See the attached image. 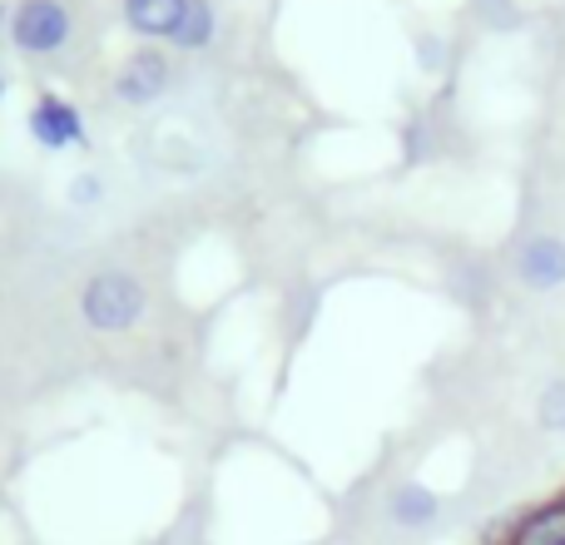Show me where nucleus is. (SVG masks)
<instances>
[{
    "label": "nucleus",
    "mask_w": 565,
    "mask_h": 545,
    "mask_svg": "<svg viewBox=\"0 0 565 545\" xmlns=\"http://www.w3.org/2000/svg\"><path fill=\"white\" fill-rule=\"evenodd\" d=\"M79 312H85V322L95 332H129L139 322V312H145V288H139V278H129V272L105 268L85 282Z\"/></svg>",
    "instance_id": "obj_1"
},
{
    "label": "nucleus",
    "mask_w": 565,
    "mask_h": 545,
    "mask_svg": "<svg viewBox=\"0 0 565 545\" xmlns=\"http://www.w3.org/2000/svg\"><path fill=\"white\" fill-rule=\"evenodd\" d=\"M70 40V10L60 0H20L10 10V45L20 55H55Z\"/></svg>",
    "instance_id": "obj_2"
},
{
    "label": "nucleus",
    "mask_w": 565,
    "mask_h": 545,
    "mask_svg": "<svg viewBox=\"0 0 565 545\" xmlns=\"http://www.w3.org/2000/svg\"><path fill=\"white\" fill-rule=\"evenodd\" d=\"M30 135H35L40 149L60 154V149H85L89 135H85V115H79L70 99L60 95H40L30 105Z\"/></svg>",
    "instance_id": "obj_3"
},
{
    "label": "nucleus",
    "mask_w": 565,
    "mask_h": 545,
    "mask_svg": "<svg viewBox=\"0 0 565 545\" xmlns=\"http://www.w3.org/2000/svg\"><path fill=\"white\" fill-rule=\"evenodd\" d=\"M164 89H169V55L164 50H135V55L119 65V75H115V99L119 105L145 109V105H154Z\"/></svg>",
    "instance_id": "obj_4"
},
{
    "label": "nucleus",
    "mask_w": 565,
    "mask_h": 545,
    "mask_svg": "<svg viewBox=\"0 0 565 545\" xmlns=\"http://www.w3.org/2000/svg\"><path fill=\"white\" fill-rule=\"evenodd\" d=\"M516 272L531 292H556L565 288V244L561 238H531L516 258Z\"/></svg>",
    "instance_id": "obj_5"
},
{
    "label": "nucleus",
    "mask_w": 565,
    "mask_h": 545,
    "mask_svg": "<svg viewBox=\"0 0 565 545\" xmlns=\"http://www.w3.org/2000/svg\"><path fill=\"white\" fill-rule=\"evenodd\" d=\"M189 0H125V25L139 40H174Z\"/></svg>",
    "instance_id": "obj_6"
},
{
    "label": "nucleus",
    "mask_w": 565,
    "mask_h": 545,
    "mask_svg": "<svg viewBox=\"0 0 565 545\" xmlns=\"http://www.w3.org/2000/svg\"><path fill=\"white\" fill-rule=\"evenodd\" d=\"M507 545H565V496L561 501H546L541 511L521 516L511 526Z\"/></svg>",
    "instance_id": "obj_7"
},
{
    "label": "nucleus",
    "mask_w": 565,
    "mask_h": 545,
    "mask_svg": "<svg viewBox=\"0 0 565 545\" xmlns=\"http://www.w3.org/2000/svg\"><path fill=\"white\" fill-rule=\"evenodd\" d=\"M387 511H392V521H397V526L417 531V526H431V521L441 516V496L431 487H417V481H407V487L392 491Z\"/></svg>",
    "instance_id": "obj_8"
},
{
    "label": "nucleus",
    "mask_w": 565,
    "mask_h": 545,
    "mask_svg": "<svg viewBox=\"0 0 565 545\" xmlns=\"http://www.w3.org/2000/svg\"><path fill=\"white\" fill-rule=\"evenodd\" d=\"M214 35H218V15H214V6L209 0H189V10H184V20H179V30H174V40L169 45L174 50H209L214 45Z\"/></svg>",
    "instance_id": "obj_9"
},
{
    "label": "nucleus",
    "mask_w": 565,
    "mask_h": 545,
    "mask_svg": "<svg viewBox=\"0 0 565 545\" xmlns=\"http://www.w3.org/2000/svg\"><path fill=\"white\" fill-rule=\"evenodd\" d=\"M536 421L546 431H556V437H565V377H556L546 392H541L536 402Z\"/></svg>",
    "instance_id": "obj_10"
},
{
    "label": "nucleus",
    "mask_w": 565,
    "mask_h": 545,
    "mask_svg": "<svg viewBox=\"0 0 565 545\" xmlns=\"http://www.w3.org/2000/svg\"><path fill=\"white\" fill-rule=\"evenodd\" d=\"M99 194V184H95V179H85V184H75V199H79V204H89V199H95Z\"/></svg>",
    "instance_id": "obj_11"
},
{
    "label": "nucleus",
    "mask_w": 565,
    "mask_h": 545,
    "mask_svg": "<svg viewBox=\"0 0 565 545\" xmlns=\"http://www.w3.org/2000/svg\"><path fill=\"white\" fill-rule=\"evenodd\" d=\"M10 25V15H6V10H0V30H6Z\"/></svg>",
    "instance_id": "obj_12"
},
{
    "label": "nucleus",
    "mask_w": 565,
    "mask_h": 545,
    "mask_svg": "<svg viewBox=\"0 0 565 545\" xmlns=\"http://www.w3.org/2000/svg\"><path fill=\"white\" fill-rule=\"evenodd\" d=\"M0 99H6V75H0Z\"/></svg>",
    "instance_id": "obj_13"
}]
</instances>
